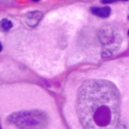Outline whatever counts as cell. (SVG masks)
<instances>
[{"label": "cell", "mask_w": 129, "mask_h": 129, "mask_svg": "<svg viewBox=\"0 0 129 129\" xmlns=\"http://www.w3.org/2000/svg\"><path fill=\"white\" fill-rule=\"evenodd\" d=\"M77 114L84 129H129L121 118L117 87L106 80H88L77 95Z\"/></svg>", "instance_id": "1"}, {"label": "cell", "mask_w": 129, "mask_h": 129, "mask_svg": "<svg viewBox=\"0 0 129 129\" xmlns=\"http://www.w3.org/2000/svg\"><path fill=\"white\" fill-rule=\"evenodd\" d=\"M8 122L20 129H44L48 125V116L41 111H19L11 114Z\"/></svg>", "instance_id": "2"}, {"label": "cell", "mask_w": 129, "mask_h": 129, "mask_svg": "<svg viewBox=\"0 0 129 129\" xmlns=\"http://www.w3.org/2000/svg\"><path fill=\"white\" fill-rule=\"evenodd\" d=\"M98 38L103 46V57H109L119 49L122 43V37L116 27L104 26L99 30Z\"/></svg>", "instance_id": "3"}, {"label": "cell", "mask_w": 129, "mask_h": 129, "mask_svg": "<svg viewBox=\"0 0 129 129\" xmlns=\"http://www.w3.org/2000/svg\"><path fill=\"white\" fill-rule=\"evenodd\" d=\"M42 18H43V13L41 12H29L24 16V21L27 26L34 27L38 25V23L42 20Z\"/></svg>", "instance_id": "4"}, {"label": "cell", "mask_w": 129, "mask_h": 129, "mask_svg": "<svg viewBox=\"0 0 129 129\" xmlns=\"http://www.w3.org/2000/svg\"><path fill=\"white\" fill-rule=\"evenodd\" d=\"M91 13L95 16L100 18H108L111 14V8L105 6V7H92L90 9Z\"/></svg>", "instance_id": "5"}, {"label": "cell", "mask_w": 129, "mask_h": 129, "mask_svg": "<svg viewBox=\"0 0 129 129\" xmlns=\"http://www.w3.org/2000/svg\"><path fill=\"white\" fill-rule=\"evenodd\" d=\"M0 27L3 31L5 32H7L10 29L13 27V23H12L11 20H7V19H3L0 22Z\"/></svg>", "instance_id": "6"}, {"label": "cell", "mask_w": 129, "mask_h": 129, "mask_svg": "<svg viewBox=\"0 0 129 129\" xmlns=\"http://www.w3.org/2000/svg\"><path fill=\"white\" fill-rule=\"evenodd\" d=\"M118 1H128V0H101L102 4H111V3L118 2Z\"/></svg>", "instance_id": "7"}, {"label": "cell", "mask_w": 129, "mask_h": 129, "mask_svg": "<svg viewBox=\"0 0 129 129\" xmlns=\"http://www.w3.org/2000/svg\"><path fill=\"white\" fill-rule=\"evenodd\" d=\"M2 49H3L2 44H1V43H0V51H1V50H2Z\"/></svg>", "instance_id": "8"}, {"label": "cell", "mask_w": 129, "mask_h": 129, "mask_svg": "<svg viewBox=\"0 0 129 129\" xmlns=\"http://www.w3.org/2000/svg\"><path fill=\"white\" fill-rule=\"evenodd\" d=\"M32 1H33V2H39L40 0H32Z\"/></svg>", "instance_id": "9"}, {"label": "cell", "mask_w": 129, "mask_h": 129, "mask_svg": "<svg viewBox=\"0 0 129 129\" xmlns=\"http://www.w3.org/2000/svg\"><path fill=\"white\" fill-rule=\"evenodd\" d=\"M128 36H129V30H128Z\"/></svg>", "instance_id": "10"}, {"label": "cell", "mask_w": 129, "mask_h": 129, "mask_svg": "<svg viewBox=\"0 0 129 129\" xmlns=\"http://www.w3.org/2000/svg\"><path fill=\"white\" fill-rule=\"evenodd\" d=\"M128 20H129V15H128Z\"/></svg>", "instance_id": "11"}, {"label": "cell", "mask_w": 129, "mask_h": 129, "mask_svg": "<svg viewBox=\"0 0 129 129\" xmlns=\"http://www.w3.org/2000/svg\"><path fill=\"white\" fill-rule=\"evenodd\" d=\"M0 129H2V128H1V126H0Z\"/></svg>", "instance_id": "12"}]
</instances>
